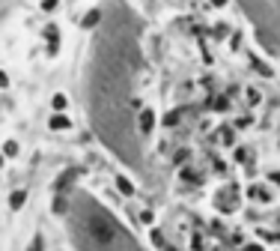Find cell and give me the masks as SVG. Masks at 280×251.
<instances>
[{
    "label": "cell",
    "mask_w": 280,
    "mask_h": 251,
    "mask_svg": "<svg viewBox=\"0 0 280 251\" xmlns=\"http://www.w3.org/2000/svg\"><path fill=\"white\" fill-rule=\"evenodd\" d=\"M143 21L125 3L110 0L95 30L84 75V99L98 141L123 164L143 171L146 156L137 132V114L143 111L137 81L143 75Z\"/></svg>",
    "instance_id": "cell-1"
},
{
    "label": "cell",
    "mask_w": 280,
    "mask_h": 251,
    "mask_svg": "<svg viewBox=\"0 0 280 251\" xmlns=\"http://www.w3.org/2000/svg\"><path fill=\"white\" fill-rule=\"evenodd\" d=\"M69 221L78 251H146L123 221L87 191H78L72 197Z\"/></svg>",
    "instance_id": "cell-2"
},
{
    "label": "cell",
    "mask_w": 280,
    "mask_h": 251,
    "mask_svg": "<svg viewBox=\"0 0 280 251\" xmlns=\"http://www.w3.org/2000/svg\"><path fill=\"white\" fill-rule=\"evenodd\" d=\"M253 24L256 39L280 57V0H239Z\"/></svg>",
    "instance_id": "cell-3"
},
{
    "label": "cell",
    "mask_w": 280,
    "mask_h": 251,
    "mask_svg": "<svg viewBox=\"0 0 280 251\" xmlns=\"http://www.w3.org/2000/svg\"><path fill=\"white\" fill-rule=\"evenodd\" d=\"M42 39L48 42V57H54V54L60 51V27H57L54 21H48V24L42 27Z\"/></svg>",
    "instance_id": "cell-4"
},
{
    "label": "cell",
    "mask_w": 280,
    "mask_h": 251,
    "mask_svg": "<svg viewBox=\"0 0 280 251\" xmlns=\"http://www.w3.org/2000/svg\"><path fill=\"white\" fill-rule=\"evenodd\" d=\"M78 177H81V168H69V171H63L60 177L54 180V194H66Z\"/></svg>",
    "instance_id": "cell-5"
},
{
    "label": "cell",
    "mask_w": 280,
    "mask_h": 251,
    "mask_svg": "<svg viewBox=\"0 0 280 251\" xmlns=\"http://www.w3.org/2000/svg\"><path fill=\"white\" fill-rule=\"evenodd\" d=\"M152 129H155V111L152 108H143L137 114V132L146 138V135H152Z\"/></svg>",
    "instance_id": "cell-6"
},
{
    "label": "cell",
    "mask_w": 280,
    "mask_h": 251,
    "mask_svg": "<svg viewBox=\"0 0 280 251\" xmlns=\"http://www.w3.org/2000/svg\"><path fill=\"white\" fill-rule=\"evenodd\" d=\"M48 129H51V132H69V129H72V117H69L66 111H51Z\"/></svg>",
    "instance_id": "cell-7"
},
{
    "label": "cell",
    "mask_w": 280,
    "mask_h": 251,
    "mask_svg": "<svg viewBox=\"0 0 280 251\" xmlns=\"http://www.w3.org/2000/svg\"><path fill=\"white\" fill-rule=\"evenodd\" d=\"M101 18H104V9H90V12H84V18H81V27L84 30H98L101 27Z\"/></svg>",
    "instance_id": "cell-8"
},
{
    "label": "cell",
    "mask_w": 280,
    "mask_h": 251,
    "mask_svg": "<svg viewBox=\"0 0 280 251\" xmlns=\"http://www.w3.org/2000/svg\"><path fill=\"white\" fill-rule=\"evenodd\" d=\"M69 210H72V197L69 194H54V200H51V213L63 219V216H69Z\"/></svg>",
    "instance_id": "cell-9"
},
{
    "label": "cell",
    "mask_w": 280,
    "mask_h": 251,
    "mask_svg": "<svg viewBox=\"0 0 280 251\" xmlns=\"http://www.w3.org/2000/svg\"><path fill=\"white\" fill-rule=\"evenodd\" d=\"M114 186H117V191H120L123 197H134V191H137V186H134L125 174H114Z\"/></svg>",
    "instance_id": "cell-10"
},
{
    "label": "cell",
    "mask_w": 280,
    "mask_h": 251,
    "mask_svg": "<svg viewBox=\"0 0 280 251\" xmlns=\"http://www.w3.org/2000/svg\"><path fill=\"white\" fill-rule=\"evenodd\" d=\"M27 197H30V191H27V188H15V191L9 194V210H12V213H18V210H24V203H27Z\"/></svg>",
    "instance_id": "cell-11"
},
{
    "label": "cell",
    "mask_w": 280,
    "mask_h": 251,
    "mask_svg": "<svg viewBox=\"0 0 280 251\" xmlns=\"http://www.w3.org/2000/svg\"><path fill=\"white\" fill-rule=\"evenodd\" d=\"M0 153H3V156H6V158H15V156H18V153H21V144H18L15 138H9V141L3 144V150H0Z\"/></svg>",
    "instance_id": "cell-12"
},
{
    "label": "cell",
    "mask_w": 280,
    "mask_h": 251,
    "mask_svg": "<svg viewBox=\"0 0 280 251\" xmlns=\"http://www.w3.org/2000/svg\"><path fill=\"white\" fill-rule=\"evenodd\" d=\"M51 108H54V111H69V96H66V93H54V96H51Z\"/></svg>",
    "instance_id": "cell-13"
},
{
    "label": "cell",
    "mask_w": 280,
    "mask_h": 251,
    "mask_svg": "<svg viewBox=\"0 0 280 251\" xmlns=\"http://www.w3.org/2000/svg\"><path fill=\"white\" fill-rule=\"evenodd\" d=\"M57 6H60V0H39V9L42 12H54Z\"/></svg>",
    "instance_id": "cell-14"
},
{
    "label": "cell",
    "mask_w": 280,
    "mask_h": 251,
    "mask_svg": "<svg viewBox=\"0 0 280 251\" xmlns=\"http://www.w3.org/2000/svg\"><path fill=\"white\" fill-rule=\"evenodd\" d=\"M27 251H45V239H42V236H33V242Z\"/></svg>",
    "instance_id": "cell-15"
},
{
    "label": "cell",
    "mask_w": 280,
    "mask_h": 251,
    "mask_svg": "<svg viewBox=\"0 0 280 251\" xmlns=\"http://www.w3.org/2000/svg\"><path fill=\"white\" fill-rule=\"evenodd\" d=\"M137 219L143 221V224H152V221H155V216H152V210H140V216H137Z\"/></svg>",
    "instance_id": "cell-16"
},
{
    "label": "cell",
    "mask_w": 280,
    "mask_h": 251,
    "mask_svg": "<svg viewBox=\"0 0 280 251\" xmlns=\"http://www.w3.org/2000/svg\"><path fill=\"white\" fill-rule=\"evenodd\" d=\"M250 194L259 197V200H268V191H262V188H250Z\"/></svg>",
    "instance_id": "cell-17"
},
{
    "label": "cell",
    "mask_w": 280,
    "mask_h": 251,
    "mask_svg": "<svg viewBox=\"0 0 280 251\" xmlns=\"http://www.w3.org/2000/svg\"><path fill=\"white\" fill-rule=\"evenodd\" d=\"M0 90H9V75L0 69Z\"/></svg>",
    "instance_id": "cell-18"
},
{
    "label": "cell",
    "mask_w": 280,
    "mask_h": 251,
    "mask_svg": "<svg viewBox=\"0 0 280 251\" xmlns=\"http://www.w3.org/2000/svg\"><path fill=\"white\" fill-rule=\"evenodd\" d=\"M179 123V114H170V117H164V126H176Z\"/></svg>",
    "instance_id": "cell-19"
},
{
    "label": "cell",
    "mask_w": 280,
    "mask_h": 251,
    "mask_svg": "<svg viewBox=\"0 0 280 251\" xmlns=\"http://www.w3.org/2000/svg\"><path fill=\"white\" fill-rule=\"evenodd\" d=\"M245 251H262V248H259V245H248Z\"/></svg>",
    "instance_id": "cell-20"
},
{
    "label": "cell",
    "mask_w": 280,
    "mask_h": 251,
    "mask_svg": "<svg viewBox=\"0 0 280 251\" xmlns=\"http://www.w3.org/2000/svg\"><path fill=\"white\" fill-rule=\"evenodd\" d=\"M3 164H6V156H3V153H0V171H3Z\"/></svg>",
    "instance_id": "cell-21"
},
{
    "label": "cell",
    "mask_w": 280,
    "mask_h": 251,
    "mask_svg": "<svg viewBox=\"0 0 280 251\" xmlns=\"http://www.w3.org/2000/svg\"><path fill=\"white\" fill-rule=\"evenodd\" d=\"M212 3H215V6H223V3H227V0H212Z\"/></svg>",
    "instance_id": "cell-22"
}]
</instances>
